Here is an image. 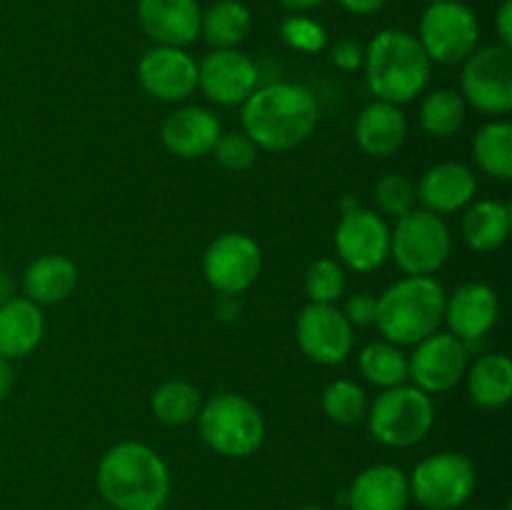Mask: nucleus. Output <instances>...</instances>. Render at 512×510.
<instances>
[{
    "mask_svg": "<svg viewBox=\"0 0 512 510\" xmlns=\"http://www.w3.org/2000/svg\"><path fill=\"white\" fill-rule=\"evenodd\" d=\"M320 108L315 95L298 83L258 85L243 103V133L258 148L285 153L313 135Z\"/></svg>",
    "mask_w": 512,
    "mask_h": 510,
    "instance_id": "f257e3e1",
    "label": "nucleus"
},
{
    "mask_svg": "<svg viewBox=\"0 0 512 510\" xmlns=\"http://www.w3.org/2000/svg\"><path fill=\"white\" fill-rule=\"evenodd\" d=\"M98 490L115 510L163 508L170 495L168 463L150 445L125 440L100 458Z\"/></svg>",
    "mask_w": 512,
    "mask_h": 510,
    "instance_id": "f03ea898",
    "label": "nucleus"
},
{
    "mask_svg": "<svg viewBox=\"0 0 512 510\" xmlns=\"http://www.w3.org/2000/svg\"><path fill=\"white\" fill-rule=\"evenodd\" d=\"M430 58L413 33L400 28L380 30L365 50V80L385 103L403 105L418 98L430 80Z\"/></svg>",
    "mask_w": 512,
    "mask_h": 510,
    "instance_id": "7ed1b4c3",
    "label": "nucleus"
},
{
    "mask_svg": "<svg viewBox=\"0 0 512 510\" xmlns=\"http://www.w3.org/2000/svg\"><path fill=\"white\" fill-rule=\"evenodd\" d=\"M443 285L433 275H405L378 295L375 325L393 345H418L428 335L438 333L445 318Z\"/></svg>",
    "mask_w": 512,
    "mask_h": 510,
    "instance_id": "20e7f679",
    "label": "nucleus"
},
{
    "mask_svg": "<svg viewBox=\"0 0 512 510\" xmlns=\"http://www.w3.org/2000/svg\"><path fill=\"white\" fill-rule=\"evenodd\" d=\"M200 438L223 458H250L265 440V420L248 398L218 393L198 413Z\"/></svg>",
    "mask_w": 512,
    "mask_h": 510,
    "instance_id": "39448f33",
    "label": "nucleus"
},
{
    "mask_svg": "<svg viewBox=\"0 0 512 510\" xmlns=\"http://www.w3.org/2000/svg\"><path fill=\"white\" fill-rule=\"evenodd\" d=\"M365 420L378 443L388 448H413L433 428L435 405L428 393L403 383L383 390L368 408Z\"/></svg>",
    "mask_w": 512,
    "mask_h": 510,
    "instance_id": "423d86ee",
    "label": "nucleus"
},
{
    "mask_svg": "<svg viewBox=\"0 0 512 510\" xmlns=\"http://www.w3.org/2000/svg\"><path fill=\"white\" fill-rule=\"evenodd\" d=\"M453 235L443 215L430 210H410L390 230V255L408 275H433L448 263Z\"/></svg>",
    "mask_w": 512,
    "mask_h": 510,
    "instance_id": "0eeeda50",
    "label": "nucleus"
},
{
    "mask_svg": "<svg viewBox=\"0 0 512 510\" xmlns=\"http://www.w3.org/2000/svg\"><path fill=\"white\" fill-rule=\"evenodd\" d=\"M415 38L420 40L430 63L458 65L478 50L480 23L460 0H438L425 8Z\"/></svg>",
    "mask_w": 512,
    "mask_h": 510,
    "instance_id": "6e6552de",
    "label": "nucleus"
},
{
    "mask_svg": "<svg viewBox=\"0 0 512 510\" xmlns=\"http://www.w3.org/2000/svg\"><path fill=\"white\" fill-rule=\"evenodd\" d=\"M410 498L425 510H455L468 503L478 485L475 465L463 453H435L420 460L410 475Z\"/></svg>",
    "mask_w": 512,
    "mask_h": 510,
    "instance_id": "1a4fd4ad",
    "label": "nucleus"
},
{
    "mask_svg": "<svg viewBox=\"0 0 512 510\" xmlns=\"http://www.w3.org/2000/svg\"><path fill=\"white\" fill-rule=\"evenodd\" d=\"M465 105H473L483 115H505L512 110V48L508 45H485L463 60Z\"/></svg>",
    "mask_w": 512,
    "mask_h": 510,
    "instance_id": "9d476101",
    "label": "nucleus"
},
{
    "mask_svg": "<svg viewBox=\"0 0 512 510\" xmlns=\"http://www.w3.org/2000/svg\"><path fill=\"white\" fill-rule=\"evenodd\" d=\"M470 365L468 343L453 333H433L415 345L408 355V380L428 395L453 390L465 378Z\"/></svg>",
    "mask_w": 512,
    "mask_h": 510,
    "instance_id": "9b49d317",
    "label": "nucleus"
},
{
    "mask_svg": "<svg viewBox=\"0 0 512 510\" xmlns=\"http://www.w3.org/2000/svg\"><path fill=\"white\" fill-rule=\"evenodd\" d=\"M335 250L355 273H373L390 258L388 223L375 210L353 205L340 215L335 228Z\"/></svg>",
    "mask_w": 512,
    "mask_h": 510,
    "instance_id": "f8f14e48",
    "label": "nucleus"
},
{
    "mask_svg": "<svg viewBox=\"0 0 512 510\" xmlns=\"http://www.w3.org/2000/svg\"><path fill=\"white\" fill-rule=\"evenodd\" d=\"M263 268L260 245L245 233H223L203 255V275L218 293L240 295L258 280Z\"/></svg>",
    "mask_w": 512,
    "mask_h": 510,
    "instance_id": "ddd939ff",
    "label": "nucleus"
},
{
    "mask_svg": "<svg viewBox=\"0 0 512 510\" xmlns=\"http://www.w3.org/2000/svg\"><path fill=\"white\" fill-rule=\"evenodd\" d=\"M295 335L300 350L318 365H340L353 353V325L335 305H305L298 315Z\"/></svg>",
    "mask_w": 512,
    "mask_h": 510,
    "instance_id": "4468645a",
    "label": "nucleus"
},
{
    "mask_svg": "<svg viewBox=\"0 0 512 510\" xmlns=\"http://www.w3.org/2000/svg\"><path fill=\"white\" fill-rule=\"evenodd\" d=\"M198 88L210 103L233 108L243 105L258 88V70L238 48L213 50L198 63Z\"/></svg>",
    "mask_w": 512,
    "mask_h": 510,
    "instance_id": "2eb2a0df",
    "label": "nucleus"
},
{
    "mask_svg": "<svg viewBox=\"0 0 512 510\" xmlns=\"http://www.w3.org/2000/svg\"><path fill=\"white\" fill-rule=\"evenodd\" d=\"M138 80L150 98L183 103L198 90V63L183 48L158 45L140 58Z\"/></svg>",
    "mask_w": 512,
    "mask_h": 510,
    "instance_id": "dca6fc26",
    "label": "nucleus"
},
{
    "mask_svg": "<svg viewBox=\"0 0 512 510\" xmlns=\"http://www.w3.org/2000/svg\"><path fill=\"white\" fill-rule=\"evenodd\" d=\"M500 315V300L495 290L485 283H465L455 288L445 300L443 323L463 343H475L495 328Z\"/></svg>",
    "mask_w": 512,
    "mask_h": 510,
    "instance_id": "f3484780",
    "label": "nucleus"
},
{
    "mask_svg": "<svg viewBox=\"0 0 512 510\" xmlns=\"http://www.w3.org/2000/svg\"><path fill=\"white\" fill-rule=\"evenodd\" d=\"M138 18L145 35L158 45L185 48L200 35L198 0H140Z\"/></svg>",
    "mask_w": 512,
    "mask_h": 510,
    "instance_id": "a211bd4d",
    "label": "nucleus"
},
{
    "mask_svg": "<svg viewBox=\"0 0 512 510\" xmlns=\"http://www.w3.org/2000/svg\"><path fill=\"white\" fill-rule=\"evenodd\" d=\"M415 190L425 210L435 215H453L473 203L478 178L463 163H438L425 170Z\"/></svg>",
    "mask_w": 512,
    "mask_h": 510,
    "instance_id": "6ab92c4d",
    "label": "nucleus"
},
{
    "mask_svg": "<svg viewBox=\"0 0 512 510\" xmlns=\"http://www.w3.org/2000/svg\"><path fill=\"white\" fill-rule=\"evenodd\" d=\"M223 135L220 120L210 110L198 105H185L168 115L160 130L163 145L178 158H203L213 153L215 143Z\"/></svg>",
    "mask_w": 512,
    "mask_h": 510,
    "instance_id": "aec40b11",
    "label": "nucleus"
},
{
    "mask_svg": "<svg viewBox=\"0 0 512 510\" xmlns=\"http://www.w3.org/2000/svg\"><path fill=\"white\" fill-rule=\"evenodd\" d=\"M410 503V480L388 463L360 470L348 488L350 510H405Z\"/></svg>",
    "mask_w": 512,
    "mask_h": 510,
    "instance_id": "412c9836",
    "label": "nucleus"
},
{
    "mask_svg": "<svg viewBox=\"0 0 512 510\" xmlns=\"http://www.w3.org/2000/svg\"><path fill=\"white\" fill-rule=\"evenodd\" d=\"M408 140V118L400 105L373 100L360 110L355 120V143L365 155L390 158L398 153Z\"/></svg>",
    "mask_w": 512,
    "mask_h": 510,
    "instance_id": "4be33fe9",
    "label": "nucleus"
},
{
    "mask_svg": "<svg viewBox=\"0 0 512 510\" xmlns=\"http://www.w3.org/2000/svg\"><path fill=\"white\" fill-rule=\"evenodd\" d=\"M45 335V315L33 300L8 298L0 303V355L8 360L28 358Z\"/></svg>",
    "mask_w": 512,
    "mask_h": 510,
    "instance_id": "5701e85b",
    "label": "nucleus"
},
{
    "mask_svg": "<svg viewBox=\"0 0 512 510\" xmlns=\"http://www.w3.org/2000/svg\"><path fill=\"white\" fill-rule=\"evenodd\" d=\"M78 285V265L65 255H40L25 268V298L35 305H55L70 298Z\"/></svg>",
    "mask_w": 512,
    "mask_h": 510,
    "instance_id": "b1692460",
    "label": "nucleus"
},
{
    "mask_svg": "<svg viewBox=\"0 0 512 510\" xmlns=\"http://www.w3.org/2000/svg\"><path fill=\"white\" fill-rule=\"evenodd\" d=\"M468 393L480 408H503L512 395V363L508 355L488 353L480 355L475 363L468 365Z\"/></svg>",
    "mask_w": 512,
    "mask_h": 510,
    "instance_id": "393cba45",
    "label": "nucleus"
},
{
    "mask_svg": "<svg viewBox=\"0 0 512 510\" xmlns=\"http://www.w3.org/2000/svg\"><path fill=\"white\" fill-rule=\"evenodd\" d=\"M512 210L500 200H478L465 208L463 238L478 253H490L508 240Z\"/></svg>",
    "mask_w": 512,
    "mask_h": 510,
    "instance_id": "a878e982",
    "label": "nucleus"
},
{
    "mask_svg": "<svg viewBox=\"0 0 512 510\" xmlns=\"http://www.w3.org/2000/svg\"><path fill=\"white\" fill-rule=\"evenodd\" d=\"M253 28V15L240 0H218L200 18V35L213 50L238 48Z\"/></svg>",
    "mask_w": 512,
    "mask_h": 510,
    "instance_id": "bb28decb",
    "label": "nucleus"
},
{
    "mask_svg": "<svg viewBox=\"0 0 512 510\" xmlns=\"http://www.w3.org/2000/svg\"><path fill=\"white\" fill-rule=\"evenodd\" d=\"M473 158L490 178H512V125L505 120H490L475 133Z\"/></svg>",
    "mask_w": 512,
    "mask_h": 510,
    "instance_id": "cd10ccee",
    "label": "nucleus"
},
{
    "mask_svg": "<svg viewBox=\"0 0 512 510\" xmlns=\"http://www.w3.org/2000/svg\"><path fill=\"white\" fill-rule=\"evenodd\" d=\"M358 365L365 380L383 390L403 385L408 380V355L400 350V345L388 343V340H375L365 345Z\"/></svg>",
    "mask_w": 512,
    "mask_h": 510,
    "instance_id": "c85d7f7f",
    "label": "nucleus"
},
{
    "mask_svg": "<svg viewBox=\"0 0 512 510\" xmlns=\"http://www.w3.org/2000/svg\"><path fill=\"white\" fill-rule=\"evenodd\" d=\"M203 398L195 385L185 380H168L150 398V410L165 425H188L198 418Z\"/></svg>",
    "mask_w": 512,
    "mask_h": 510,
    "instance_id": "c756f323",
    "label": "nucleus"
},
{
    "mask_svg": "<svg viewBox=\"0 0 512 510\" xmlns=\"http://www.w3.org/2000/svg\"><path fill=\"white\" fill-rule=\"evenodd\" d=\"M465 100L455 90H433L420 105V125L433 138H453L465 123Z\"/></svg>",
    "mask_w": 512,
    "mask_h": 510,
    "instance_id": "7c9ffc66",
    "label": "nucleus"
},
{
    "mask_svg": "<svg viewBox=\"0 0 512 510\" xmlns=\"http://www.w3.org/2000/svg\"><path fill=\"white\" fill-rule=\"evenodd\" d=\"M370 400L358 383L348 378L333 380L323 390V413L338 425H355L365 420Z\"/></svg>",
    "mask_w": 512,
    "mask_h": 510,
    "instance_id": "2f4dec72",
    "label": "nucleus"
},
{
    "mask_svg": "<svg viewBox=\"0 0 512 510\" xmlns=\"http://www.w3.org/2000/svg\"><path fill=\"white\" fill-rule=\"evenodd\" d=\"M418 203L415 183L403 173H388L375 183V205L383 218H403Z\"/></svg>",
    "mask_w": 512,
    "mask_h": 510,
    "instance_id": "473e14b6",
    "label": "nucleus"
},
{
    "mask_svg": "<svg viewBox=\"0 0 512 510\" xmlns=\"http://www.w3.org/2000/svg\"><path fill=\"white\" fill-rule=\"evenodd\" d=\"M305 295L310 303L335 305L345 295V270L333 258H320L305 273Z\"/></svg>",
    "mask_w": 512,
    "mask_h": 510,
    "instance_id": "72a5a7b5",
    "label": "nucleus"
},
{
    "mask_svg": "<svg viewBox=\"0 0 512 510\" xmlns=\"http://www.w3.org/2000/svg\"><path fill=\"white\" fill-rule=\"evenodd\" d=\"M258 150V145L245 133H223L218 138V143H215L213 155L230 173H245L258 160Z\"/></svg>",
    "mask_w": 512,
    "mask_h": 510,
    "instance_id": "f704fd0d",
    "label": "nucleus"
},
{
    "mask_svg": "<svg viewBox=\"0 0 512 510\" xmlns=\"http://www.w3.org/2000/svg\"><path fill=\"white\" fill-rule=\"evenodd\" d=\"M280 35H283L285 45L300 53H320L328 45V33L323 25L305 15H290L280 25Z\"/></svg>",
    "mask_w": 512,
    "mask_h": 510,
    "instance_id": "c9c22d12",
    "label": "nucleus"
},
{
    "mask_svg": "<svg viewBox=\"0 0 512 510\" xmlns=\"http://www.w3.org/2000/svg\"><path fill=\"white\" fill-rule=\"evenodd\" d=\"M343 315L348 323L353 325H375V315H378V298L370 293H358L353 298L345 300Z\"/></svg>",
    "mask_w": 512,
    "mask_h": 510,
    "instance_id": "e433bc0d",
    "label": "nucleus"
},
{
    "mask_svg": "<svg viewBox=\"0 0 512 510\" xmlns=\"http://www.w3.org/2000/svg\"><path fill=\"white\" fill-rule=\"evenodd\" d=\"M330 58H333V63L338 65L340 70H358V68H363L365 50L360 48V43H355V40L343 38L333 45V50H330Z\"/></svg>",
    "mask_w": 512,
    "mask_h": 510,
    "instance_id": "4c0bfd02",
    "label": "nucleus"
},
{
    "mask_svg": "<svg viewBox=\"0 0 512 510\" xmlns=\"http://www.w3.org/2000/svg\"><path fill=\"white\" fill-rule=\"evenodd\" d=\"M495 30H498L500 45L512 48V0H503L498 15H495Z\"/></svg>",
    "mask_w": 512,
    "mask_h": 510,
    "instance_id": "58836bf2",
    "label": "nucleus"
},
{
    "mask_svg": "<svg viewBox=\"0 0 512 510\" xmlns=\"http://www.w3.org/2000/svg\"><path fill=\"white\" fill-rule=\"evenodd\" d=\"M338 3L353 15H375L378 10H383L388 0H338Z\"/></svg>",
    "mask_w": 512,
    "mask_h": 510,
    "instance_id": "ea45409f",
    "label": "nucleus"
},
{
    "mask_svg": "<svg viewBox=\"0 0 512 510\" xmlns=\"http://www.w3.org/2000/svg\"><path fill=\"white\" fill-rule=\"evenodd\" d=\"M10 388H13V365L8 358L0 355V400L8 398Z\"/></svg>",
    "mask_w": 512,
    "mask_h": 510,
    "instance_id": "a19ab883",
    "label": "nucleus"
},
{
    "mask_svg": "<svg viewBox=\"0 0 512 510\" xmlns=\"http://www.w3.org/2000/svg\"><path fill=\"white\" fill-rule=\"evenodd\" d=\"M278 3L285 5V8L295 10V13H305V10L320 8V5L328 3V0H278Z\"/></svg>",
    "mask_w": 512,
    "mask_h": 510,
    "instance_id": "79ce46f5",
    "label": "nucleus"
},
{
    "mask_svg": "<svg viewBox=\"0 0 512 510\" xmlns=\"http://www.w3.org/2000/svg\"><path fill=\"white\" fill-rule=\"evenodd\" d=\"M8 298H13V295H10V280H8V275L0 273V303Z\"/></svg>",
    "mask_w": 512,
    "mask_h": 510,
    "instance_id": "37998d69",
    "label": "nucleus"
},
{
    "mask_svg": "<svg viewBox=\"0 0 512 510\" xmlns=\"http://www.w3.org/2000/svg\"><path fill=\"white\" fill-rule=\"evenodd\" d=\"M300 510H328V508H323V505H305V508Z\"/></svg>",
    "mask_w": 512,
    "mask_h": 510,
    "instance_id": "c03bdc74",
    "label": "nucleus"
},
{
    "mask_svg": "<svg viewBox=\"0 0 512 510\" xmlns=\"http://www.w3.org/2000/svg\"><path fill=\"white\" fill-rule=\"evenodd\" d=\"M423 3H428V5H430V3H438V0H423Z\"/></svg>",
    "mask_w": 512,
    "mask_h": 510,
    "instance_id": "a18cd8bd",
    "label": "nucleus"
},
{
    "mask_svg": "<svg viewBox=\"0 0 512 510\" xmlns=\"http://www.w3.org/2000/svg\"><path fill=\"white\" fill-rule=\"evenodd\" d=\"M475 510H485V508H475Z\"/></svg>",
    "mask_w": 512,
    "mask_h": 510,
    "instance_id": "49530a36",
    "label": "nucleus"
},
{
    "mask_svg": "<svg viewBox=\"0 0 512 510\" xmlns=\"http://www.w3.org/2000/svg\"><path fill=\"white\" fill-rule=\"evenodd\" d=\"M155 510H165V508H155Z\"/></svg>",
    "mask_w": 512,
    "mask_h": 510,
    "instance_id": "de8ad7c7",
    "label": "nucleus"
}]
</instances>
